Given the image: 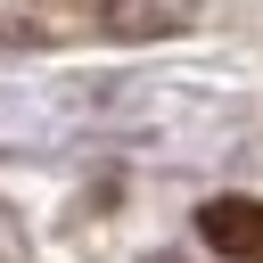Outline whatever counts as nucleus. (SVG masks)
<instances>
[{
	"mask_svg": "<svg viewBox=\"0 0 263 263\" xmlns=\"http://www.w3.org/2000/svg\"><path fill=\"white\" fill-rule=\"evenodd\" d=\"M197 230H205L214 255H230V263H263V197H214V205L197 214Z\"/></svg>",
	"mask_w": 263,
	"mask_h": 263,
	"instance_id": "obj_1",
	"label": "nucleus"
}]
</instances>
